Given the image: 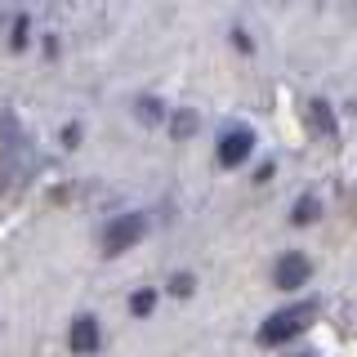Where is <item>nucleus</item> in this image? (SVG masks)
<instances>
[{
  "instance_id": "nucleus-1",
  "label": "nucleus",
  "mask_w": 357,
  "mask_h": 357,
  "mask_svg": "<svg viewBox=\"0 0 357 357\" xmlns=\"http://www.w3.org/2000/svg\"><path fill=\"white\" fill-rule=\"evenodd\" d=\"M312 321H317V299H299V304L273 312V317L264 321V326H259V344H286V340H295L299 331H308Z\"/></svg>"
},
{
  "instance_id": "nucleus-2",
  "label": "nucleus",
  "mask_w": 357,
  "mask_h": 357,
  "mask_svg": "<svg viewBox=\"0 0 357 357\" xmlns=\"http://www.w3.org/2000/svg\"><path fill=\"white\" fill-rule=\"evenodd\" d=\"M0 161H5V170L14 178L31 174V165H36V156H31V148H27V134L18 130L14 112H0Z\"/></svg>"
},
{
  "instance_id": "nucleus-3",
  "label": "nucleus",
  "mask_w": 357,
  "mask_h": 357,
  "mask_svg": "<svg viewBox=\"0 0 357 357\" xmlns=\"http://www.w3.org/2000/svg\"><path fill=\"white\" fill-rule=\"evenodd\" d=\"M143 228H148V219H143V215H116V219L107 223V232H103V245H107V255H121V250H130V245L143 237Z\"/></svg>"
},
{
  "instance_id": "nucleus-4",
  "label": "nucleus",
  "mask_w": 357,
  "mask_h": 357,
  "mask_svg": "<svg viewBox=\"0 0 357 357\" xmlns=\"http://www.w3.org/2000/svg\"><path fill=\"white\" fill-rule=\"evenodd\" d=\"M250 148H255V134L250 130H228L219 139V165H228V170H232V165H241L245 156H250Z\"/></svg>"
},
{
  "instance_id": "nucleus-5",
  "label": "nucleus",
  "mask_w": 357,
  "mask_h": 357,
  "mask_svg": "<svg viewBox=\"0 0 357 357\" xmlns=\"http://www.w3.org/2000/svg\"><path fill=\"white\" fill-rule=\"evenodd\" d=\"M308 273H312V264L304 259V255H286V259L282 264H277V286H282V290H295V286H304L308 282Z\"/></svg>"
},
{
  "instance_id": "nucleus-6",
  "label": "nucleus",
  "mask_w": 357,
  "mask_h": 357,
  "mask_svg": "<svg viewBox=\"0 0 357 357\" xmlns=\"http://www.w3.org/2000/svg\"><path fill=\"white\" fill-rule=\"evenodd\" d=\"M67 344H72V353H94L98 349V321L94 317H76Z\"/></svg>"
},
{
  "instance_id": "nucleus-7",
  "label": "nucleus",
  "mask_w": 357,
  "mask_h": 357,
  "mask_svg": "<svg viewBox=\"0 0 357 357\" xmlns=\"http://www.w3.org/2000/svg\"><path fill=\"white\" fill-rule=\"evenodd\" d=\"M308 116H312V126H317L321 134H335V116H331L326 103H308Z\"/></svg>"
},
{
  "instance_id": "nucleus-8",
  "label": "nucleus",
  "mask_w": 357,
  "mask_h": 357,
  "mask_svg": "<svg viewBox=\"0 0 357 357\" xmlns=\"http://www.w3.org/2000/svg\"><path fill=\"white\" fill-rule=\"evenodd\" d=\"M152 304H156V295H152V290H139V295L130 299V312H139V317H143V312H152Z\"/></svg>"
},
{
  "instance_id": "nucleus-9",
  "label": "nucleus",
  "mask_w": 357,
  "mask_h": 357,
  "mask_svg": "<svg viewBox=\"0 0 357 357\" xmlns=\"http://www.w3.org/2000/svg\"><path fill=\"white\" fill-rule=\"evenodd\" d=\"M312 215H317V201H312V197H304V201L295 206V223H308Z\"/></svg>"
},
{
  "instance_id": "nucleus-10",
  "label": "nucleus",
  "mask_w": 357,
  "mask_h": 357,
  "mask_svg": "<svg viewBox=\"0 0 357 357\" xmlns=\"http://www.w3.org/2000/svg\"><path fill=\"white\" fill-rule=\"evenodd\" d=\"M299 357H317V353H299Z\"/></svg>"
}]
</instances>
